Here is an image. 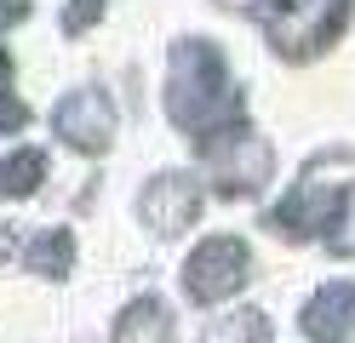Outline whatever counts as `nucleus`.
Wrapping results in <instances>:
<instances>
[{
  "label": "nucleus",
  "mask_w": 355,
  "mask_h": 343,
  "mask_svg": "<svg viewBox=\"0 0 355 343\" xmlns=\"http://www.w3.org/2000/svg\"><path fill=\"white\" fill-rule=\"evenodd\" d=\"M241 269H247V246H241V240H207L189 258L184 281H189L195 297H224L230 286H241Z\"/></svg>",
  "instance_id": "obj_1"
},
{
  "label": "nucleus",
  "mask_w": 355,
  "mask_h": 343,
  "mask_svg": "<svg viewBox=\"0 0 355 343\" xmlns=\"http://www.w3.org/2000/svg\"><path fill=\"white\" fill-rule=\"evenodd\" d=\"M207 343H270V326H263V315H235V332L212 326Z\"/></svg>",
  "instance_id": "obj_2"
}]
</instances>
